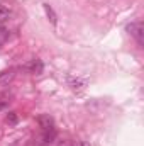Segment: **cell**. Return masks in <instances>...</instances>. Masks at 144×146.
Here are the masks:
<instances>
[{
    "label": "cell",
    "instance_id": "1",
    "mask_svg": "<svg viewBox=\"0 0 144 146\" xmlns=\"http://www.w3.org/2000/svg\"><path fill=\"white\" fill-rule=\"evenodd\" d=\"M127 33L134 37L136 41H137V44H139V46H143V44H144V24L141 22V21L131 22V24L127 26Z\"/></svg>",
    "mask_w": 144,
    "mask_h": 146
},
{
    "label": "cell",
    "instance_id": "2",
    "mask_svg": "<svg viewBox=\"0 0 144 146\" xmlns=\"http://www.w3.org/2000/svg\"><path fill=\"white\" fill-rule=\"evenodd\" d=\"M37 124L41 126L42 131H51V129H54V119H53L49 114H41V115L37 117Z\"/></svg>",
    "mask_w": 144,
    "mask_h": 146
},
{
    "label": "cell",
    "instance_id": "3",
    "mask_svg": "<svg viewBox=\"0 0 144 146\" xmlns=\"http://www.w3.org/2000/svg\"><path fill=\"white\" fill-rule=\"evenodd\" d=\"M56 139V129H51V131H42V136H41V145L42 146H49L53 141Z\"/></svg>",
    "mask_w": 144,
    "mask_h": 146
},
{
    "label": "cell",
    "instance_id": "4",
    "mask_svg": "<svg viewBox=\"0 0 144 146\" xmlns=\"http://www.w3.org/2000/svg\"><path fill=\"white\" fill-rule=\"evenodd\" d=\"M26 68H27L31 73L39 75V73H42V70H44V65H42V61H41V60H32L31 63H27V65H26Z\"/></svg>",
    "mask_w": 144,
    "mask_h": 146
},
{
    "label": "cell",
    "instance_id": "5",
    "mask_svg": "<svg viewBox=\"0 0 144 146\" xmlns=\"http://www.w3.org/2000/svg\"><path fill=\"white\" fill-rule=\"evenodd\" d=\"M42 7H44V12H46L48 19L51 21V24H53V26H56V22H58V15H56V12L53 10V7H51L49 3H44Z\"/></svg>",
    "mask_w": 144,
    "mask_h": 146
},
{
    "label": "cell",
    "instance_id": "6",
    "mask_svg": "<svg viewBox=\"0 0 144 146\" xmlns=\"http://www.w3.org/2000/svg\"><path fill=\"white\" fill-rule=\"evenodd\" d=\"M15 76V73L14 70H7V72H0V83L2 85H5V83H9V82H12V78Z\"/></svg>",
    "mask_w": 144,
    "mask_h": 146
},
{
    "label": "cell",
    "instance_id": "7",
    "mask_svg": "<svg viewBox=\"0 0 144 146\" xmlns=\"http://www.w3.org/2000/svg\"><path fill=\"white\" fill-rule=\"evenodd\" d=\"M10 36V33H9V29L7 27H3V26H0V48L7 42V39Z\"/></svg>",
    "mask_w": 144,
    "mask_h": 146
},
{
    "label": "cell",
    "instance_id": "8",
    "mask_svg": "<svg viewBox=\"0 0 144 146\" xmlns=\"http://www.w3.org/2000/svg\"><path fill=\"white\" fill-rule=\"evenodd\" d=\"M10 17V10L5 5H0V22H5Z\"/></svg>",
    "mask_w": 144,
    "mask_h": 146
},
{
    "label": "cell",
    "instance_id": "9",
    "mask_svg": "<svg viewBox=\"0 0 144 146\" xmlns=\"http://www.w3.org/2000/svg\"><path fill=\"white\" fill-rule=\"evenodd\" d=\"M85 87V82H80V80H73L71 82V88L73 90H81Z\"/></svg>",
    "mask_w": 144,
    "mask_h": 146
},
{
    "label": "cell",
    "instance_id": "10",
    "mask_svg": "<svg viewBox=\"0 0 144 146\" xmlns=\"http://www.w3.org/2000/svg\"><path fill=\"white\" fill-rule=\"evenodd\" d=\"M7 122L9 124H17V114L15 112H9L7 114Z\"/></svg>",
    "mask_w": 144,
    "mask_h": 146
},
{
    "label": "cell",
    "instance_id": "11",
    "mask_svg": "<svg viewBox=\"0 0 144 146\" xmlns=\"http://www.w3.org/2000/svg\"><path fill=\"white\" fill-rule=\"evenodd\" d=\"M58 146H73L71 141H68V139H63V141H59L58 143Z\"/></svg>",
    "mask_w": 144,
    "mask_h": 146
},
{
    "label": "cell",
    "instance_id": "12",
    "mask_svg": "<svg viewBox=\"0 0 144 146\" xmlns=\"http://www.w3.org/2000/svg\"><path fill=\"white\" fill-rule=\"evenodd\" d=\"M75 146H90V143H87V141H78Z\"/></svg>",
    "mask_w": 144,
    "mask_h": 146
},
{
    "label": "cell",
    "instance_id": "13",
    "mask_svg": "<svg viewBox=\"0 0 144 146\" xmlns=\"http://www.w3.org/2000/svg\"><path fill=\"white\" fill-rule=\"evenodd\" d=\"M3 107H5V104H3V102H0V109H3Z\"/></svg>",
    "mask_w": 144,
    "mask_h": 146
}]
</instances>
